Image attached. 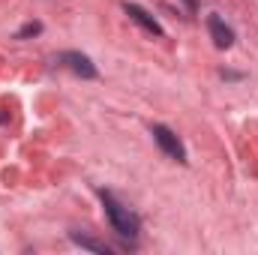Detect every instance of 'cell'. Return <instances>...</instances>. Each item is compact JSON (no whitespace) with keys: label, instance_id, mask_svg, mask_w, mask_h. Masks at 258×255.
<instances>
[{"label":"cell","instance_id":"cell-1","mask_svg":"<svg viewBox=\"0 0 258 255\" xmlns=\"http://www.w3.org/2000/svg\"><path fill=\"white\" fill-rule=\"evenodd\" d=\"M99 198H102V207H105V216H108L111 228H114L120 237H138V228H141L138 216H135L129 207H123L111 192H99Z\"/></svg>","mask_w":258,"mask_h":255},{"label":"cell","instance_id":"cell-2","mask_svg":"<svg viewBox=\"0 0 258 255\" xmlns=\"http://www.w3.org/2000/svg\"><path fill=\"white\" fill-rule=\"evenodd\" d=\"M153 141L162 147V153H168L171 159H177V162H186V150H183V144H180V138L171 132L168 126H153Z\"/></svg>","mask_w":258,"mask_h":255},{"label":"cell","instance_id":"cell-3","mask_svg":"<svg viewBox=\"0 0 258 255\" xmlns=\"http://www.w3.org/2000/svg\"><path fill=\"white\" fill-rule=\"evenodd\" d=\"M123 12H126L129 18L138 24V27H144L147 33H153V36H162V27H159V21L150 15V12H144L138 3H123Z\"/></svg>","mask_w":258,"mask_h":255},{"label":"cell","instance_id":"cell-4","mask_svg":"<svg viewBox=\"0 0 258 255\" xmlns=\"http://www.w3.org/2000/svg\"><path fill=\"white\" fill-rule=\"evenodd\" d=\"M207 27H210V36H213V45L216 48H231L234 45V30L219 15H210L207 18Z\"/></svg>","mask_w":258,"mask_h":255},{"label":"cell","instance_id":"cell-5","mask_svg":"<svg viewBox=\"0 0 258 255\" xmlns=\"http://www.w3.org/2000/svg\"><path fill=\"white\" fill-rule=\"evenodd\" d=\"M60 60H63L75 75H81V78H96V66L90 63L84 54H78V51H66V54H60Z\"/></svg>","mask_w":258,"mask_h":255},{"label":"cell","instance_id":"cell-6","mask_svg":"<svg viewBox=\"0 0 258 255\" xmlns=\"http://www.w3.org/2000/svg\"><path fill=\"white\" fill-rule=\"evenodd\" d=\"M72 240H75L78 246H84V249H93V252H105V255H108V246H105V243H99V240H93V237H81V234H72Z\"/></svg>","mask_w":258,"mask_h":255},{"label":"cell","instance_id":"cell-7","mask_svg":"<svg viewBox=\"0 0 258 255\" xmlns=\"http://www.w3.org/2000/svg\"><path fill=\"white\" fill-rule=\"evenodd\" d=\"M39 30H42V24H39V21H33V24H27V27H21V30H18V39H24V36H36Z\"/></svg>","mask_w":258,"mask_h":255},{"label":"cell","instance_id":"cell-8","mask_svg":"<svg viewBox=\"0 0 258 255\" xmlns=\"http://www.w3.org/2000/svg\"><path fill=\"white\" fill-rule=\"evenodd\" d=\"M186 6H189V9H195V0H186Z\"/></svg>","mask_w":258,"mask_h":255}]
</instances>
